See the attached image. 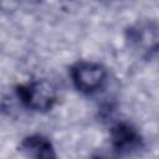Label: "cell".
<instances>
[{"label": "cell", "instance_id": "1", "mask_svg": "<svg viewBox=\"0 0 159 159\" xmlns=\"http://www.w3.org/2000/svg\"><path fill=\"white\" fill-rule=\"evenodd\" d=\"M20 102L29 109L36 112L50 111L57 101L55 86L47 80H36L16 87Z\"/></svg>", "mask_w": 159, "mask_h": 159}, {"label": "cell", "instance_id": "2", "mask_svg": "<svg viewBox=\"0 0 159 159\" xmlns=\"http://www.w3.org/2000/svg\"><path fill=\"white\" fill-rule=\"evenodd\" d=\"M130 48L140 57L150 58L159 51V27L150 21L137 22L125 31Z\"/></svg>", "mask_w": 159, "mask_h": 159}, {"label": "cell", "instance_id": "3", "mask_svg": "<svg viewBox=\"0 0 159 159\" xmlns=\"http://www.w3.org/2000/svg\"><path fill=\"white\" fill-rule=\"evenodd\" d=\"M70 75L75 87L84 94H91L101 89L107 78L106 68L96 62L80 61L70 68Z\"/></svg>", "mask_w": 159, "mask_h": 159}, {"label": "cell", "instance_id": "4", "mask_svg": "<svg viewBox=\"0 0 159 159\" xmlns=\"http://www.w3.org/2000/svg\"><path fill=\"white\" fill-rule=\"evenodd\" d=\"M111 143L113 149L118 154H130L143 147V139L137 129L125 123L120 122L111 129Z\"/></svg>", "mask_w": 159, "mask_h": 159}, {"label": "cell", "instance_id": "5", "mask_svg": "<svg viewBox=\"0 0 159 159\" xmlns=\"http://www.w3.org/2000/svg\"><path fill=\"white\" fill-rule=\"evenodd\" d=\"M19 150L29 159H57L50 139L40 134L25 137L19 145Z\"/></svg>", "mask_w": 159, "mask_h": 159}, {"label": "cell", "instance_id": "6", "mask_svg": "<svg viewBox=\"0 0 159 159\" xmlns=\"http://www.w3.org/2000/svg\"><path fill=\"white\" fill-rule=\"evenodd\" d=\"M92 159H111V158H108V157L104 155V154H97V155H94Z\"/></svg>", "mask_w": 159, "mask_h": 159}]
</instances>
